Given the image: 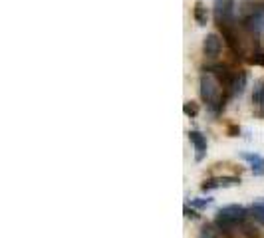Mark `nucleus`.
Wrapping results in <instances>:
<instances>
[{
	"label": "nucleus",
	"instance_id": "4468645a",
	"mask_svg": "<svg viewBox=\"0 0 264 238\" xmlns=\"http://www.w3.org/2000/svg\"><path fill=\"white\" fill-rule=\"evenodd\" d=\"M241 235H243L245 238H261L259 231H257L255 227H249V225H243V231H241Z\"/></svg>",
	"mask_w": 264,
	"mask_h": 238
},
{
	"label": "nucleus",
	"instance_id": "39448f33",
	"mask_svg": "<svg viewBox=\"0 0 264 238\" xmlns=\"http://www.w3.org/2000/svg\"><path fill=\"white\" fill-rule=\"evenodd\" d=\"M223 50V42L219 38V34H207L203 40V52L207 58H217Z\"/></svg>",
	"mask_w": 264,
	"mask_h": 238
},
{
	"label": "nucleus",
	"instance_id": "9d476101",
	"mask_svg": "<svg viewBox=\"0 0 264 238\" xmlns=\"http://www.w3.org/2000/svg\"><path fill=\"white\" fill-rule=\"evenodd\" d=\"M193 18H195V22L199 24V26H207V22H209V10H207V6L199 0V2H195V8H193Z\"/></svg>",
	"mask_w": 264,
	"mask_h": 238
},
{
	"label": "nucleus",
	"instance_id": "f03ea898",
	"mask_svg": "<svg viewBox=\"0 0 264 238\" xmlns=\"http://www.w3.org/2000/svg\"><path fill=\"white\" fill-rule=\"evenodd\" d=\"M247 221V209L245 207H239V205H229V207H223L219 213H217V229L219 231H235L239 225H243Z\"/></svg>",
	"mask_w": 264,
	"mask_h": 238
},
{
	"label": "nucleus",
	"instance_id": "f257e3e1",
	"mask_svg": "<svg viewBox=\"0 0 264 238\" xmlns=\"http://www.w3.org/2000/svg\"><path fill=\"white\" fill-rule=\"evenodd\" d=\"M223 83L219 81L217 76H213L211 72H205L201 76V97L203 101L213 109L219 111L225 107V97H223Z\"/></svg>",
	"mask_w": 264,
	"mask_h": 238
},
{
	"label": "nucleus",
	"instance_id": "9b49d317",
	"mask_svg": "<svg viewBox=\"0 0 264 238\" xmlns=\"http://www.w3.org/2000/svg\"><path fill=\"white\" fill-rule=\"evenodd\" d=\"M253 103L255 105H264V81H259L253 91Z\"/></svg>",
	"mask_w": 264,
	"mask_h": 238
},
{
	"label": "nucleus",
	"instance_id": "dca6fc26",
	"mask_svg": "<svg viewBox=\"0 0 264 238\" xmlns=\"http://www.w3.org/2000/svg\"><path fill=\"white\" fill-rule=\"evenodd\" d=\"M249 62H251L253 66H263L264 68V54H255L253 58H249Z\"/></svg>",
	"mask_w": 264,
	"mask_h": 238
},
{
	"label": "nucleus",
	"instance_id": "0eeeda50",
	"mask_svg": "<svg viewBox=\"0 0 264 238\" xmlns=\"http://www.w3.org/2000/svg\"><path fill=\"white\" fill-rule=\"evenodd\" d=\"M189 139H191V143L195 145V151H197L195 159L197 161H203L205 151H207V139H205V135L199 133V131H189Z\"/></svg>",
	"mask_w": 264,
	"mask_h": 238
},
{
	"label": "nucleus",
	"instance_id": "2eb2a0df",
	"mask_svg": "<svg viewBox=\"0 0 264 238\" xmlns=\"http://www.w3.org/2000/svg\"><path fill=\"white\" fill-rule=\"evenodd\" d=\"M211 203H213V199H193L191 201V205L197 207V209H207Z\"/></svg>",
	"mask_w": 264,
	"mask_h": 238
},
{
	"label": "nucleus",
	"instance_id": "423d86ee",
	"mask_svg": "<svg viewBox=\"0 0 264 238\" xmlns=\"http://www.w3.org/2000/svg\"><path fill=\"white\" fill-rule=\"evenodd\" d=\"M245 26L255 34H264V10H255L245 20Z\"/></svg>",
	"mask_w": 264,
	"mask_h": 238
},
{
	"label": "nucleus",
	"instance_id": "ddd939ff",
	"mask_svg": "<svg viewBox=\"0 0 264 238\" xmlns=\"http://www.w3.org/2000/svg\"><path fill=\"white\" fill-rule=\"evenodd\" d=\"M183 113H185L187 117H195V115L199 113V105H197L195 101H187V103L183 105Z\"/></svg>",
	"mask_w": 264,
	"mask_h": 238
},
{
	"label": "nucleus",
	"instance_id": "1a4fd4ad",
	"mask_svg": "<svg viewBox=\"0 0 264 238\" xmlns=\"http://www.w3.org/2000/svg\"><path fill=\"white\" fill-rule=\"evenodd\" d=\"M247 87V74L245 72H235L233 81H231V95H241Z\"/></svg>",
	"mask_w": 264,
	"mask_h": 238
},
{
	"label": "nucleus",
	"instance_id": "20e7f679",
	"mask_svg": "<svg viewBox=\"0 0 264 238\" xmlns=\"http://www.w3.org/2000/svg\"><path fill=\"white\" fill-rule=\"evenodd\" d=\"M241 185V179L239 177H213V179H207L201 189L207 193V191H215V189H227V187H237Z\"/></svg>",
	"mask_w": 264,
	"mask_h": 238
},
{
	"label": "nucleus",
	"instance_id": "f8f14e48",
	"mask_svg": "<svg viewBox=\"0 0 264 238\" xmlns=\"http://www.w3.org/2000/svg\"><path fill=\"white\" fill-rule=\"evenodd\" d=\"M251 215H253L261 225H264V203H255V205L251 207Z\"/></svg>",
	"mask_w": 264,
	"mask_h": 238
},
{
	"label": "nucleus",
	"instance_id": "f3484780",
	"mask_svg": "<svg viewBox=\"0 0 264 238\" xmlns=\"http://www.w3.org/2000/svg\"><path fill=\"white\" fill-rule=\"evenodd\" d=\"M203 238H215L213 225H205V227H203Z\"/></svg>",
	"mask_w": 264,
	"mask_h": 238
},
{
	"label": "nucleus",
	"instance_id": "a211bd4d",
	"mask_svg": "<svg viewBox=\"0 0 264 238\" xmlns=\"http://www.w3.org/2000/svg\"><path fill=\"white\" fill-rule=\"evenodd\" d=\"M185 217H187V219H197V213H195L193 209H189V207H185Z\"/></svg>",
	"mask_w": 264,
	"mask_h": 238
},
{
	"label": "nucleus",
	"instance_id": "6ab92c4d",
	"mask_svg": "<svg viewBox=\"0 0 264 238\" xmlns=\"http://www.w3.org/2000/svg\"><path fill=\"white\" fill-rule=\"evenodd\" d=\"M229 133H231V137H237L241 133V129L239 127H229Z\"/></svg>",
	"mask_w": 264,
	"mask_h": 238
},
{
	"label": "nucleus",
	"instance_id": "7ed1b4c3",
	"mask_svg": "<svg viewBox=\"0 0 264 238\" xmlns=\"http://www.w3.org/2000/svg\"><path fill=\"white\" fill-rule=\"evenodd\" d=\"M215 18L219 28L235 24V0H215Z\"/></svg>",
	"mask_w": 264,
	"mask_h": 238
},
{
	"label": "nucleus",
	"instance_id": "6e6552de",
	"mask_svg": "<svg viewBox=\"0 0 264 238\" xmlns=\"http://www.w3.org/2000/svg\"><path fill=\"white\" fill-rule=\"evenodd\" d=\"M243 159L251 163V169L257 177H263L264 175V159L261 155H255V153H243Z\"/></svg>",
	"mask_w": 264,
	"mask_h": 238
}]
</instances>
